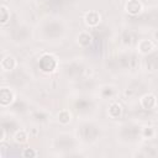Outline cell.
Listing matches in <instances>:
<instances>
[{"mask_svg": "<svg viewBox=\"0 0 158 158\" xmlns=\"http://www.w3.org/2000/svg\"><path fill=\"white\" fill-rule=\"evenodd\" d=\"M38 64H40V69L43 73H53L57 68V60L51 54H43Z\"/></svg>", "mask_w": 158, "mask_h": 158, "instance_id": "obj_1", "label": "cell"}, {"mask_svg": "<svg viewBox=\"0 0 158 158\" xmlns=\"http://www.w3.org/2000/svg\"><path fill=\"white\" fill-rule=\"evenodd\" d=\"M139 104L144 110H152L157 106V96L152 93H147L141 98Z\"/></svg>", "mask_w": 158, "mask_h": 158, "instance_id": "obj_2", "label": "cell"}, {"mask_svg": "<svg viewBox=\"0 0 158 158\" xmlns=\"http://www.w3.org/2000/svg\"><path fill=\"white\" fill-rule=\"evenodd\" d=\"M14 99H15V95H14V93L10 89L2 88L0 90V105L1 106H4V107L9 106L10 104H12Z\"/></svg>", "mask_w": 158, "mask_h": 158, "instance_id": "obj_3", "label": "cell"}, {"mask_svg": "<svg viewBox=\"0 0 158 158\" xmlns=\"http://www.w3.org/2000/svg\"><path fill=\"white\" fill-rule=\"evenodd\" d=\"M100 14L96 11H89L84 16V22L89 27H96L100 23Z\"/></svg>", "mask_w": 158, "mask_h": 158, "instance_id": "obj_4", "label": "cell"}, {"mask_svg": "<svg viewBox=\"0 0 158 158\" xmlns=\"http://www.w3.org/2000/svg\"><path fill=\"white\" fill-rule=\"evenodd\" d=\"M125 9H126V11H127L130 15L136 16V15L141 14V11H142V4H141L139 0H128V1L126 2Z\"/></svg>", "mask_w": 158, "mask_h": 158, "instance_id": "obj_5", "label": "cell"}, {"mask_svg": "<svg viewBox=\"0 0 158 158\" xmlns=\"http://www.w3.org/2000/svg\"><path fill=\"white\" fill-rule=\"evenodd\" d=\"M137 49L142 54H148L154 49V43L151 40H141L137 43Z\"/></svg>", "mask_w": 158, "mask_h": 158, "instance_id": "obj_6", "label": "cell"}, {"mask_svg": "<svg viewBox=\"0 0 158 158\" xmlns=\"http://www.w3.org/2000/svg\"><path fill=\"white\" fill-rule=\"evenodd\" d=\"M15 67H16V60L14 57L6 56L1 59V69L4 72H11L15 69Z\"/></svg>", "mask_w": 158, "mask_h": 158, "instance_id": "obj_7", "label": "cell"}, {"mask_svg": "<svg viewBox=\"0 0 158 158\" xmlns=\"http://www.w3.org/2000/svg\"><path fill=\"white\" fill-rule=\"evenodd\" d=\"M122 114V106L118 102H111L107 109V115L111 118H118Z\"/></svg>", "mask_w": 158, "mask_h": 158, "instance_id": "obj_8", "label": "cell"}, {"mask_svg": "<svg viewBox=\"0 0 158 158\" xmlns=\"http://www.w3.org/2000/svg\"><path fill=\"white\" fill-rule=\"evenodd\" d=\"M91 42H93V37H91L90 33H88V32H80L79 33V36H78V43H79L80 47L86 48V47H89L91 44Z\"/></svg>", "mask_w": 158, "mask_h": 158, "instance_id": "obj_9", "label": "cell"}, {"mask_svg": "<svg viewBox=\"0 0 158 158\" xmlns=\"http://www.w3.org/2000/svg\"><path fill=\"white\" fill-rule=\"evenodd\" d=\"M70 120H72V115H70V112L68 110H60L58 112V121H59V123L68 125L70 122Z\"/></svg>", "mask_w": 158, "mask_h": 158, "instance_id": "obj_10", "label": "cell"}, {"mask_svg": "<svg viewBox=\"0 0 158 158\" xmlns=\"http://www.w3.org/2000/svg\"><path fill=\"white\" fill-rule=\"evenodd\" d=\"M15 142L19 143V144H23L28 141V135L25 130H19L16 133H15Z\"/></svg>", "mask_w": 158, "mask_h": 158, "instance_id": "obj_11", "label": "cell"}, {"mask_svg": "<svg viewBox=\"0 0 158 158\" xmlns=\"http://www.w3.org/2000/svg\"><path fill=\"white\" fill-rule=\"evenodd\" d=\"M9 20H10V11L5 5H2L0 7V22L1 25H6Z\"/></svg>", "mask_w": 158, "mask_h": 158, "instance_id": "obj_12", "label": "cell"}, {"mask_svg": "<svg viewBox=\"0 0 158 158\" xmlns=\"http://www.w3.org/2000/svg\"><path fill=\"white\" fill-rule=\"evenodd\" d=\"M22 156L26 158H35L37 157V152L33 148H25V151L22 152Z\"/></svg>", "mask_w": 158, "mask_h": 158, "instance_id": "obj_13", "label": "cell"}, {"mask_svg": "<svg viewBox=\"0 0 158 158\" xmlns=\"http://www.w3.org/2000/svg\"><path fill=\"white\" fill-rule=\"evenodd\" d=\"M153 135H154V128L153 127L147 126V127L143 128V136L146 138H151V137H153Z\"/></svg>", "mask_w": 158, "mask_h": 158, "instance_id": "obj_14", "label": "cell"}, {"mask_svg": "<svg viewBox=\"0 0 158 158\" xmlns=\"http://www.w3.org/2000/svg\"><path fill=\"white\" fill-rule=\"evenodd\" d=\"M5 139V128H1V133H0V141L2 142Z\"/></svg>", "mask_w": 158, "mask_h": 158, "instance_id": "obj_15", "label": "cell"}, {"mask_svg": "<svg viewBox=\"0 0 158 158\" xmlns=\"http://www.w3.org/2000/svg\"><path fill=\"white\" fill-rule=\"evenodd\" d=\"M154 36H156V38H158V32H156V35H154Z\"/></svg>", "mask_w": 158, "mask_h": 158, "instance_id": "obj_16", "label": "cell"}]
</instances>
